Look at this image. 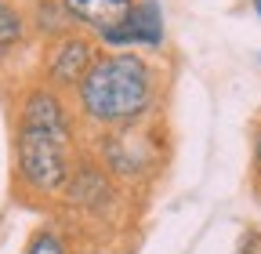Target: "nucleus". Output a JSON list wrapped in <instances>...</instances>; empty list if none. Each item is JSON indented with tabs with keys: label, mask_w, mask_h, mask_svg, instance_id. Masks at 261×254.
<instances>
[{
	"label": "nucleus",
	"mask_w": 261,
	"mask_h": 254,
	"mask_svg": "<svg viewBox=\"0 0 261 254\" xmlns=\"http://www.w3.org/2000/svg\"><path fill=\"white\" fill-rule=\"evenodd\" d=\"M11 178L15 196L25 204H62L76 167V113L47 84L18 91L11 113Z\"/></svg>",
	"instance_id": "nucleus-1"
},
{
	"label": "nucleus",
	"mask_w": 261,
	"mask_h": 254,
	"mask_svg": "<svg viewBox=\"0 0 261 254\" xmlns=\"http://www.w3.org/2000/svg\"><path fill=\"white\" fill-rule=\"evenodd\" d=\"M69 98L76 120L94 127V135L123 131L156 116L163 102V80L160 69L138 51H98Z\"/></svg>",
	"instance_id": "nucleus-2"
},
{
	"label": "nucleus",
	"mask_w": 261,
	"mask_h": 254,
	"mask_svg": "<svg viewBox=\"0 0 261 254\" xmlns=\"http://www.w3.org/2000/svg\"><path fill=\"white\" fill-rule=\"evenodd\" d=\"M135 4L138 0H58L65 22L106 51H123V29Z\"/></svg>",
	"instance_id": "nucleus-3"
},
{
	"label": "nucleus",
	"mask_w": 261,
	"mask_h": 254,
	"mask_svg": "<svg viewBox=\"0 0 261 254\" xmlns=\"http://www.w3.org/2000/svg\"><path fill=\"white\" fill-rule=\"evenodd\" d=\"M98 47L87 33L80 29H69V33H62L55 40H47L44 47V66H40V84L55 87L58 94H73L76 84L84 80V73L91 69V62L98 58Z\"/></svg>",
	"instance_id": "nucleus-4"
},
{
	"label": "nucleus",
	"mask_w": 261,
	"mask_h": 254,
	"mask_svg": "<svg viewBox=\"0 0 261 254\" xmlns=\"http://www.w3.org/2000/svg\"><path fill=\"white\" fill-rule=\"evenodd\" d=\"M167 44V26H163V8L160 0H138L135 11H130V22L123 29V51H160Z\"/></svg>",
	"instance_id": "nucleus-5"
},
{
	"label": "nucleus",
	"mask_w": 261,
	"mask_h": 254,
	"mask_svg": "<svg viewBox=\"0 0 261 254\" xmlns=\"http://www.w3.org/2000/svg\"><path fill=\"white\" fill-rule=\"evenodd\" d=\"M22 254H76V233L65 221H40L29 233Z\"/></svg>",
	"instance_id": "nucleus-6"
},
{
	"label": "nucleus",
	"mask_w": 261,
	"mask_h": 254,
	"mask_svg": "<svg viewBox=\"0 0 261 254\" xmlns=\"http://www.w3.org/2000/svg\"><path fill=\"white\" fill-rule=\"evenodd\" d=\"M29 40V18L15 0H0V55H11Z\"/></svg>",
	"instance_id": "nucleus-7"
},
{
	"label": "nucleus",
	"mask_w": 261,
	"mask_h": 254,
	"mask_svg": "<svg viewBox=\"0 0 261 254\" xmlns=\"http://www.w3.org/2000/svg\"><path fill=\"white\" fill-rule=\"evenodd\" d=\"M250 178H254V193L261 196V120L254 123V135H250Z\"/></svg>",
	"instance_id": "nucleus-8"
},
{
	"label": "nucleus",
	"mask_w": 261,
	"mask_h": 254,
	"mask_svg": "<svg viewBox=\"0 0 261 254\" xmlns=\"http://www.w3.org/2000/svg\"><path fill=\"white\" fill-rule=\"evenodd\" d=\"M240 254H261V229H247V233H243Z\"/></svg>",
	"instance_id": "nucleus-9"
},
{
	"label": "nucleus",
	"mask_w": 261,
	"mask_h": 254,
	"mask_svg": "<svg viewBox=\"0 0 261 254\" xmlns=\"http://www.w3.org/2000/svg\"><path fill=\"white\" fill-rule=\"evenodd\" d=\"M254 15H257V18H261V0H254Z\"/></svg>",
	"instance_id": "nucleus-10"
}]
</instances>
